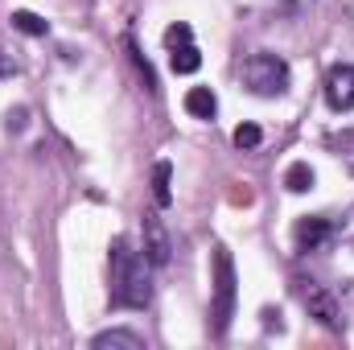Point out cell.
Instances as JSON below:
<instances>
[{
  "instance_id": "1",
  "label": "cell",
  "mask_w": 354,
  "mask_h": 350,
  "mask_svg": "<svg viewBox=\"0 0 354 350\" xmlns=\"http://www.w3.org/2000/svg\"><path fill=\"white\" fill-rule=\"evenodd\" d=\"M153 301V264L145 252H132L128 239H111V305L145 309Z\"/></svg>"
},
{
  "instance_id": "2",
  "label": "cell",
  "mask_w": 354,
  "mask_h": 350,
  "mask_svg": "<svg viewBox=\"0 0 354 350\" xmlns=\"http://www.w3.org/2000/svg\"><path fill=\"white\" fill-rule=\"evenodd\" d=\"M235 297H239V276L227 248H214V297H210V334L227 338L231 317H235Z\"/></svg>"
},
{
  "instance_id": "3",
  "label": "cell",
  "mask_w": 354,
  "mask_h": 350,
  "mask_svg": "<svg viewBox=\"0 0 354 350\" xmlns=\"http://www.w3.org/2000/svg\"><path fill=\"white\" fill-rule=\"evenodd\" d=\"M239 75H243V87L252 91V95H260V99H280V95L288 91V83H292L288 62H284L280 54H268V50L248 54Z\"/></svg>"
},
{
  "instance_id": "4",
  "label": "cell",
  "mask_w": 354,
  "mask_h": 350,
  "mask_svg": "<svg viewBox=\"0 0 354 350\" xmlns=\"http://www.w3.org/2000/svg\"><path fill=\"white\" fill-rule=\"evenodd\" d=\"M297 297H301L305 313H309L317 326H326V330H342V326H346L342 305L334 301L330 288H322V284H313V280H297Z\"/></svg>"
},
{
  "instance_id": "5",
  "label": "cell",
  "mask_w": 354,
  "mask_h": 350,
  "mask_svg": "<svg viewBox=\"0 0 354 350\" xmlns=\"http://www.w3.org/2000/svg\"><path fill=\"white\" fill-rule=\"evenodd\" d=\"M326 103L334 111H354V66L351 62L330 66V75H326Z\"/></svg>"
},
{
  "instance_id": "6",
  "label": "cell",
  "mask_w": 354,
  "mask_h": 350,
  "mask_svg": "<svg viewBox=\"0 0 354 350\" xmlns=\"http://www.w3.org/2000/svg\"><path fill=\"white\" fill-rule=\"evenodd\" d=\"M330 235H334V223L330 219H322V214H305L297 227H292V248L301 252V256H309V252H317V248H326L330 243Z\"/></svg>"
},
{
  "instance_id": "7",
  "label": "cell",
  "mask_w": 354,
  "mask_h": 350,
  "mask_svg": "<svg viewBox=\"0 0 354 350\" xmlns=\"http://www.w3.org/2000/svg\"><path fill=\"white\" fill-rule=\"evenodd\" d=\"M145 256L153 268H165L174 256V243H169V231L161 223V214H145Z\"/></svg>"
},
{
  "instance_id": "8",
  "label": "cell",
  "mask_w": 354,
  "mask_h": 350,
  "mask_svg": "<svg viewBox=\"0 0 354 350\" xmlns=\"http://www.w3.org/2000/svg\"><path fill=\"white\" fill-rule=\"evenodd\" d=\"M185 111L194 120H214L218 116V95L210 87H189L185 91Z\"/></svg>"
},
{
  "instance_id": "9",
  "label": "cell",
  "mask_w": 354,
  "mask_h": 350,
  "mask_svg": "<svg viewBox=\"0 0 354 350\" xmlns=\"http://www.w3.org/2000/svg\"><path fill=\"white\" fill-rule=\"evenodd\" d=\"M91 347L95 350H145V338L136 330H103V334L91 338Z\"/></svg>"
},
{
  "instance_id": "10",
  "label": "cell",
  "mask_w": 354,
  "mask_h": 350,
  "mask_svg": "<svg viewBox=\"0 0 354 350\" xmlns=\"http://www.w3.org/2000/svg\"><path fill=\"white\" fill-rule=\"evenodd\" d=\"M169 181H174V165H169V161H157V165H153V202H157L161 210L174 202V185H169Z\"/></svg>"
},
{
  "instance_id": "11",
  "label": "cell",
  "mask_w": 354,
  "mask_h": 350,
  "mask_svg": "<svg viewBox=\"0 0 354 350\" xmlns=\"http://www.w3.org/2000/svg\"><path fill=\"white\" fill-rule=\"evenodd\" d=\"M313 181H317V174H313V165H309V161H292V165L284 169V185H288L292 194H309V190H313Z\"/></svg>"
},
{
  "instance_id": "12",
  "label": "cell",
  "mask_w": 354,
  "mask_h": 350,
  "mask_svg": "<svg viewBox=\"0 0 354 350\" xmlns=\"http://www.w3.org/2000/svg\"><path fill=\"white\" fill-rule=\"evenodd\" d=\"M12 29H21V33H29V37H46L50 33V21L46 17H37V12H29V8H12Z\"/></svg>"
},
{
  "instance_id": "13",
  "label": "cell",
  "mask_w": 354,
  "mask_h": 350,
  "mask_svg": "<svg viewBox=\"0 0 354 350\" xmlns=\"http://www.w3.org/2000/svg\"><path fill=\"white\" fill-rule=\"evenodd\" d=\"M169 66H174V75H198V66H202V54H198V46H194V42L174 46V58H169Z\"/></svg>"
},
{
  "instance_id": "14",
  "label": "cell",
  "mask_w": 354,
  "mask_h": 350,
  "mask_svg": "<svg viewBox=\"0 0 354 350\" xmlns=\"http://www.w3.org/2000/svg\"><path fill=\"white\" fill-rule=\"evenodd\" d=\"M326 149L338 153V157H346L351 169H354V128H346V132H330V136H326Z\"/></svg>"
},
{
  "instance_id": "15",
  "label": "cell",
  "mask_w": 354,
  "mask_h": 350,
  "mask_svg": "<svg viewBox=\"0 0 354 350\" xmlns=\"http://www.w3.org/2000/svg\"><path fill=\"white\" fill-rule=\"evenodd\" d=\"M231 140H235V149H260V140H264V128H260V124H239Z\"/></svg>"
},
{
  "instance_id": "16",
  "label": "cell",
  "mask_w": 354,
  "mask_h": 350,
  "mask_svg": "<svg viewBox=\"0 0 354 350\" xmlns=\"http://www.w3.org/2000/svg\"><path fill=\"white\" fill-rule=\"evenodd\" d=\"M128 54H132V62H136V71H140V79H145V87L149 91H157V75H153V66H149V58L136 50V42L128 37Z\"/></svg>"
},
{
  "instance_id": "17",
  "label": "cell",
  "mask_w": 354,
  "mask_h": 350,
  "mask_svg": "<svg viewBox=\"0 0 354 350\" xmlns=\"http://www.w3.org/2000/svg\"><path fill=\"white\" fill-rule=\"evenodd\" d=\"M185 42H194V29L189 25H169L165 29V46L174 50V46H185Z\"/></svg>"
},
{
  "instance_id": "18",
  "label": "cell",
  "mask_w": 354,
  "mask_h": 350,
  "mask_svg": "<svg viewBox=\"0 0 354 350\" xmlns=\"http://www.w3.org/2000/svg\"><path fill=\"white\" fill-rule=\"evenodd\" d=\"M4 128H8V132H25V128H29V111H25V107H8Z\"/></svg>"
},
{
  "instance_id": "19",
  "label": "cell",
  "mask_w": 354,
  "mask_h": 350,
  "mask_svg": "<svg viewBox=\"0 0 354 350\" xmlns=\"http://www.w3.org/2000/svg\"><path fill=\"white\" fill-rule=\"evenodd\" d=\"M17 71H21V66H17V58H12L8 50H0V79H12Z\"/></svg>"
},
{
  "instance_id": "20",
  "label": "cell",
  "mask_w": 354,
  "mask_h": 350,
  "mask_svg": "<svg viewBox=\"0 0 354 350\" xmlns=\"http://www.w3.org/2000/svg\"><path fill=\"white\" fill-rule=\"evenodd\" d=\"M260 317H264V326H268V330H284V322H280V309H264Z\"/></svg>"
}]
</instances>
